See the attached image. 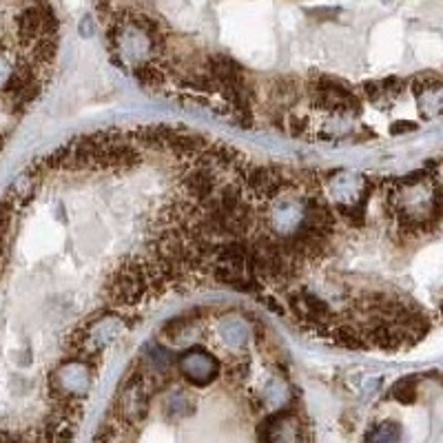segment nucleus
<instances>
[{"mask_svg":"<svg viewBox=\"0 0 443 443\" xmlns=\"http://www.w3.org/2000/svg\"><path fill=\"white\" fill-rule=\"evenodd\" d=\"M310 96L312 104L326 109V111H335V114H348L355 116L359 114V98L350 91L346 84L330 80V78H319L317 82H312L310 87Z\"/></svg>","mask_w":443,"mask_h":443,"instance_id":"f257e3e1","label":"nucleus"},{"mask_svg":"<svg viewBox=\"0 0 443 443\" xmlns=\"http://www.w3.org/2000/svg\"><path fill=\"white\" fill-rule=\"evenodd\" d=\"M189 355L191 357H184L180 361L184 375H187L197 385L209 383L217 375V361L207 353H189Z\"/></svg>","mask_w":443,"mask_h":443,"instance_id":"f03ea898","label":"nucleus"},{"mask_svg":"<svg viewBox=\"0 0 443 443\" xmlns=\"http://www.w3.org/2000/svg\"><path fill=\"white\" fill-rule=\"evenodd\" d=\"M164 76H166V71L158 60H146V62L138 65V69H136V78L144 87H160Z\"/></svg>","mask_w":443,"mask_h":443,"instance_id":"7ed1b4c3","label":"nucleus"},{"mask_svg":"<svg viewBox=\"0 0 443 443\" xmlns=\"http://www.w3.org/2000/svg\"><path fill=\"white\" fill-rule=\"evenodd\" d=\"M390 395L401 403H412L417 397V377H405V379L397 381Z\"/></svg>","mask_w":443,"mask_h":443,"instance_id":"20e7f679","label":"nucleus"},{"mask_svg":"<svg viewBox=\"0 0 443 443\" xmlns=\"http://www.w3.org/2000/svg\"><path fill=\"white\" fill-rule=\"evenodd\" d=\"M363 94L371 98V100H377L383 91H381V84L379 82H363Z\"/></svg>","mask_w":443,"mask_h":443,"instance_id":"39448f33","label":"nucleus"},{"mask_svg":"<svg viewBox=\"0 0 443 443\" xmlns=\"http://www.w3.org/2000/svg\"><path fill=\"white\" fill-rule=\"evenodd\" d=\"M11 76H13V71L9 69V65H7L3 58H0V87H5V89H7Z\"/></svg>","mask_w":443,"mask_h":443,"instance_id":"423d86ee","label":"nucleus"},{"mask_svg":"<svg viewBox=\"0 0 443 443\" xmlns=\"http://www.w3.org/2000/svg\"><path fill=\"white\" fill-rule=\"evenodd\" d=\"M246 371H248V366L246 363H239V366H231L229 368V377L239 381V379H244L246 377Z\"/></svg>","mask_w":443,"mask_h":443,"instance_id":"0eeeda50","label":"nucleus"},{"mask_svg":"<svg viewBox=\"0 0 443 443\" xmlns=\"http://www.w3.org/2000/svg\"><path fill=\"white\" fill-rule=\"evenodd\" d=\"M9 217H11V207L7 204V202H0V231L7 226Z\"/></svg>","mask_w":443,"mask_h":443,"instance_id":"6e6552de","label":"nucleus"},{"mask_svg":"<svg viewBox=\"0 0 443 443\" xmlns=\"http://www.w3.org/2000/svg\"><path fill=\"white\" fill-rule=\"evenodd\" d=\"M415 128H417V124H412V122H397L390 131L393 133H403V131H415Z\"/></svg>","mask_w":443,"mask_h":443,"instance_id":"1a4fd4ad","label":"nucleus"}]
</instances>
